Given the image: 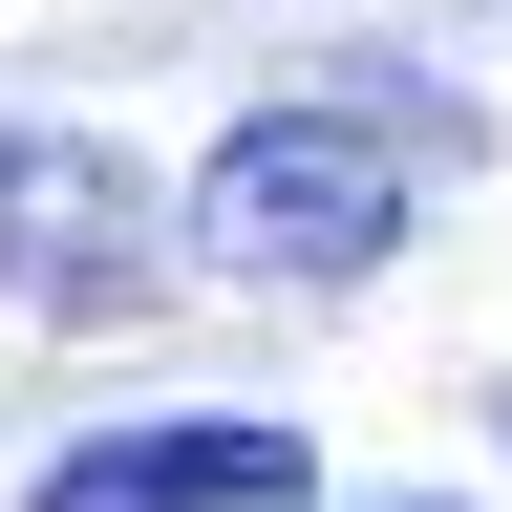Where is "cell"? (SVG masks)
Returning <instances> with one entry per match:
<instances>
[{
	"instance_id": "3",
	"label": "cell",
	"mask_w": 512,
	"mask_h": 512,
	"mask_svg": "<svg viewBox=\"0 0 512 512\" xmlns=\"http://www.w3.org/2000/svg\"><path fill=\"white\" fill-rule=\"evenodd\" d=\"M22 512H320V448H299L278 406H192V427H107V448H64Z\"/></svg>"
},
{
	"instance_id": "1",
	"label": "cell",
	"mask_w": 512,
	"mask_h": 512,
	"mask_svg": "<svg viewBox=\"0 0 512 512\" xmlns=\"http://www.w3.org/2000/svg\"><path fill=\"white\" fill-rule=\"evenodd\" d=\"M406 192H427V128L406 107H256L214 171H192V256L214 278H256V299H342L384 235H406Z\"/></svg>"
},
{
	"instance_id": "2",
	"label": "cell",
	"mask_w": 512,
	"mask_h": 512,
	"mask_svg": "<svg viewBox=\"0 0 512 512\" xmlns=\"http://www.w3.org/2000/svg\"><path fill=\"white\" fill-rule=\"evenodd\" d=\"M0 299L22 320H128L150 299V171L107 128H0Z\"/></svg>"
}]
</instances>
